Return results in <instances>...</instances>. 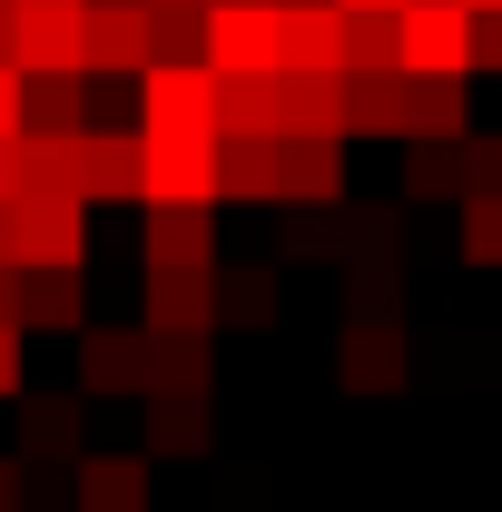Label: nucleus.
<instances>
[{"instance_id": "f257e3e1", "label": "nucleus", "mask_w": 502, "mask_h": 512, "mask_svg": "<svg viewBox=\"0 0 502 512\" xmlns=\"http://www.w3.org/2000/svg\"><path fill=\"white\" fill-rule=\"evenodd\" d=\"M10 266H89V197L20 188L10 197Z\"/></svg>"}, {"instance_id": "f03ea898", "label": "nucleus", "mask_w": 502, "mask_h": 512, "mask_svg": "<svg viewBox=\"0 0 502 512\" xmlns=\"http://www.w3.org/2000/svg\"><path fill=\"white\" fill-rule=\"evenodd\" d=\"M394 60H404V79H473V10L463 0H404Z\"/></svg>"}, {"instance_id": "7ed1b4c3", "label": "nucleus", "mask_w": 502, "mask_h": 512, "mask_svg": "<svg viewBox=\"0 0 502 512\" xmlns=\"http://www.w3.org/2000/svg\"><path fill=\"white\" fill-rule=\"evenodd\" d=\"M207 79H276V0H207Z\"/></svg>"}, {"instance_id": "20e7f679", "label": "nucleus", "mask_w": 502, "mask_h": 512, "mask_svg": "<svg viewBox=\"0 0 502 512\" xmlns=\"http://www.w3.org/2000/svg\"><path fill=\"white\" fill-rule=\"evenodd\" d=\"M10 69L20 79H89L79 69V0H10Z\"/></svg>"}, {"instance_id": "39448f33", "label": "nucleus", "mask_w": 502, "mask_h": 512, "mask_svg": "<svg viewBox=\"0 0 502 512\" xmlns=\"http://www.w3.org/2000/svg\"><path fill=\"white\" fill-rule=\"evenodd\" d=\"M79 69L138 79L148 69V0H79Z\"/></svg>"}, {"instance_id": "423d86ee", "label": "nucleus", "mask_w": 502, "mask_h": 512, "mask_svg": "<svg viewBox=\"0 0 502 512\" xmlns=\"http://www.w3.org/2000/svg\"><path fill=\"white\" fill-rule=\"evenodd\" d=\"M276 69L345 79V10L335 0H276Z\"/></svg>"}, {"instance_id": "0eeeda50", "label": "nucleus", "mask_w": 502, "mask_h": 512, "mask_svg": "<svg viewBox=\"0 0 502 512\" xmlns=\"http://www.w3.org/2000/svg\"><path fill=\"white\" fill-rule=\"evenodd\" d=\"M404 325L394 316H345V335H335V375L355 384V394H394L404 384Z\"/></svg>"}, {"instance_id": "6e6552de", "label": "nucleus", "mask_w": 502, "mask_h": 512, "mask_svg": "<svg viewBox=\"0 0 502 512\" xmlns=\"http://www.w3.org/2000/svg\"><path fill=\"white\" fill-rule=\"evenodd\" d=\"M148 335H217V266H148Z\"/></svg>"}, {"instance_id": "1a4fd4ad", "label": "nucleus", "mask_w": 502, "mask_h": 512, "mask_svg": "<svg viewBox=\"0 0 502 512\" xmlns=\"http://www.w3.org/2000/svg\"><path fill=\"white\" fill-rule=\"evenodd\" d=\"M79 384L89 394H148V325H79Z\"/></svg>"}, {"instance_id": "9d476101", "label": "nucleus", "mask_w": 502, "mask_h": 512, "mask_svg": "<svg viewBox=\"0 0 502 512\" xmlns=\"http://www.w3.org/2000/svg\"><path fill=\"white\" fill-rule=\"evenodd\" d=\"M79 197H148V158H138V128H79Z\"/></svg>"}, {"instance_id": "9b49d317", "label": "nucleus", "mask_w": 502, "mask_h": 512, "mask_svg": "<svg viewBox=\"0 0 502 512\" xmlns=\"http://www.w3.org/2000/svg\"><path fill=\"white\" fill-rule=\"evenodd\" d=\"M79 325H89L79 266H20V335H79Z\"/></svg>"}, {"instance_id": "f8f14e48", "label": "nucleus", "mask_w": 502, "mask_h": 512, "mask_svg": "<svg viewBox=\"0 0 502 512\" xmlns=\"http://www.w3.org/2000/svg\"><path fill=\"white\" fill-rule=\"evenodd\" d=\"M276 128H286V138H345V79L276 69Z\"/></svg>"}, {"instance_id": "ddd939ff", "label": "nucleus", "mask_w": 502, "mask_h": 512, "mask_svg": "<svg viewBox=\"0 0 502 512\" xmlns=\"http://www.w3.org/2000/svg\"><path fill=\"white\" fill-rule=\"evenodd\" d=\"M394 138H404V148H424V138H473L463 79H404V89H394Z\"/></svg>"}, {"instance_id": "4468645a", "label": "nucleus", "mask_w": 502, "mask_h": 512, "mask_svg": "<svg viewBox=\"0 0 502 512\" xmlns=\"http://www.w3.org/2000/svg\"><path fill=\"white\" fill-rule=\"evenodd\" d=\"M148 266H217V207H148Z\"/></svg>"}, {"instance_id": "2eb2a0df", "label": "nucleus", "mask_w": 502, "mask_h": 512, "mask_svg": "<svg viewBox=\"0 0 502 512\" xmlns=\"http://www.w3.org/2000/svg\"><path fill=\"white\" fill-rule=\"evenodd\" d=\"M217 197H286V138H227L217 148Z\"/></svg>"}, {"instance_id": "dca6fc26", "label": "nucleus", "mask_w": 502, "mask_h": 512, "mask_svg": "<svg viewBox=\"0 0 502 512\" xmlns=\"http://www.w3.org/2000/svg\"><path fill=\"white\" fill-rule=\"evenodd\" d=\"M345 197V138H286V207H335Z\"/></svg>"}, {"instance_id": "f3484780", "label": "nucleus", "mask_w": 502, "mask_h": 512, "mask_svg": "<svg viewBox=\"0 0 502 512\" xmlns=\"http://www.w3.org/2000/svg\"><path fill=\"white\" fill-rule=\"evenodd\" d=\"M79 503L89 512H148V463L138 453H89L79 463Z\"/></svg>"}, {"instance_id": "a211bd4d", "label": "nucleus", "mask_w": 502, "mask_h": 512, "mask_svg": "<svg viewBox=\"0 0 502 512\" xmlns=\"http://www.w3.org/2000/svg\"><path fill=\"white\" fill-rule=\"evenodd\" d=\"M217 138H286L276 128V79H217Z\"/></svg>"}, {"instance_id": "6ab92c4d", "label": "nucleus", "mask_w": 502, "mask_h": 512, "mask_svg": "<svg viewBox=\"0 0 502 512\" xmlns=\"http://www.w3.org/2000/svg\"><path fill=\"white\" fill-rule=\"evenodd\" d=\"M345 79H404V60H394V10H345Z\"/></svg>"}, {"instance_id": "aec40b11", "label": "nucleus", "mask_w": 502, "mask_h": 512, "mask_svg": "<svg viewBox=\"0 0 502 512\" xmlns=\"http://www.w3.org/2000/svg\"><path fill=\"white\" fill-rule=\"evenodd\" d=\"M79 89L89 79H20V128L30 138H79Z\"/></svg>"}, {"instance_id": "412c9836", "label": "nucleus", "mask_w": 502, "mask_h": 512, "mask_svg": "<svg viewBox=\"0 0 502 512\" xmlns=\"http://www.w3.org/2000/svg\"><path fill=\"white\" fill-rule=\"evenodd\" d=\"M404 197H463V138L404 148Z\"/></svg>"}, {"instance_id": "4be33fe9", "label": "nucleus", "mask_w": 502, "mask_h": 512, "mask_svg": "<svg viewBox=\"0 0 502 512\" xmlns=\"http://www.w3.org/2000/svg\"><path fill=\"white\" fill-rule=\"evenodd\" d=\"M217 325H276V276H266V266L217 276Z\"/></svg>"}, {"instance_id": "5701e85b", "label": "nucleus", "mask_w": 502, "mask_h": 512, "mask_svg": "<svg viewBox=\"0 0 502 512\" xmlns=\"http://www.w3.org/2000/svg\"><path fill=\"white\" fill-rule=\"evenodd\" d=\"M394 89L404 79H345V138H394Z\"/></svg>"}, {"instance_id": "b1692460", "label": "nucleus", "mask_w": 502, "mask_h": 512, "mask_svg": "<svg viewBox=\"0 0 502 512\" xmlns=\"http://www.w3.org/2000/svg\"><path fill=\"white\" fill-rule=\"evenodd\" d=\"M20 444H30V453H79V404H69V394L20 404Z\"/></svg>"}, {"instance_id": "393cba45", "label": "nucleus", "mask_w": 502, "mask_h": 512, "mask_svg": "<svg viewBox=\"0 0 502 512\" xmlns=\"http://www.w3.org/2000/svg\"><path fill=\"white\" fill-rule=\"evenodd\" d=\"M158 404V453H197L207 444V394H148Z\"/></svg>"}, {"instance_id": "a878e982", "label": "nucleus", "mask_w": 502, "mask_h": 512, "mask_svg": "<svg viewBox=\"0 0 502 512\" xmlns=\"http://www.w3.org/2000/svg\"><path fill=\"white\" fill-rule=\"evenodd\" d=\"M463 256L502 266V197H463Z\"/></svg>"}, {"instance_id": "bb28decb", "label": "nucleus", "mask_w": 502, "mask_h": 512, "mask_svg": "<svg viewBox=\"0 0 502 512\" xmlns=\"http://www.w3.org/2000/svg\"><path fill=\"white\" fill-rule=\"evenodd\" d=\"M463 197H502V138H463Z\"/></svg>"}, {"instance_id": "cd10ccee", "label": "nucleus", "mask_w": 502, "mask_h": 512, "mask_svg": "<svg viewBox=\"0 0 502 512\" xmlns=\"http://www.w3.org/2000/svg\"><path fill=\"white\" fill-rule=\"evenodd\" d=\"M335 247H345V237H335V217H315V207L286 227V256H335Z\"/></svg>"}, {"instance_id": "c85d7f7f", "label": "nucleus", "mask_w": 502, "mask_h": 512, "mask_svg": "<svg viewBox=\"0 0 502 512\" xmlns=\"http://www.w3.org/2000/svg\"><path fill=\"white\" fill-rule=\"evenodd\" d=\"M473 69H502V10H473Z\"/></svg>"}, {"instance_id": "c756f323", "label": "nucleus", "mask_w": 502, "mask_h": 512, "mask_svg": "<svg viewBox=\"0 0 502 512\" xmlns=\"http://www.w3.org/2000/svg\"><path fill=\"white\" fill-rule=\"evenodd\" d=\"M0 138H20V69L0 60Z\"/></svg>"}, {"instance_id": "7c9ffc66", "label": "nucleus", "mask_w": 502, "mask_h": 512, "mask_svg": "<svg viewBox=\"0 0 502 512\" xmlns=\"http://www.w3.org/2000/svg\"><path fill=\"white\" fill-rule=\"evenodd\" d=\"M0 394H20V325H0Z\"/></svg>"}, {"instance_id": "2f4dec72", "label": "nucleus", "mask_w": 502, "mask_h": 512, "mask_svg": "<svg viewBox=\"0 0 502 512\" xmlns=\"http://www.w3.org/2000/svg\"><path fill=\"white\" fill-rule=\"evenodd\" d=\"M20 197V138H0V207Z\"/></svg>"}, {"instance_id": "473e14b6", "label": "nucleus", "mask_w": 502, "mask_h": 512, "mask_svg": "<svg viewBox=\"0 0 502 512\" xmlns=\"http://www.w3.org/2000/svg\"><path fill=\"white\" fill-rule=\"evenodd\" d=\"M0 325H20V266H0Z\"/></svg>"}, {"instance_id": "72a5a7b5", "label": "nucleus", "mask_w": 502, "mask_h": 512, "mask_svg": "<svg viewBox=\"0 0 502 512\" xmlns=\"http://www.w3.org/2000/svg\"><path fill=\"white\" fill-rule=\"evenodd\" d=\"M335 10H404V0H335Z\"/></svg>"}, {"instance_id": "f704fd0d", "label": "nucleus", "mask_w": 502, "mask_h": 512, "mask_svg": "<svg viewBox=\"0 0 502 512\" xmlns=\"http://www.w3.org/2000/svg\"><path fill=\"white\" fill-rule=\"evenodd\" d=\"M0 266H10V207H0Z\"/></svg>"}, {"instance_id": "c9c22d12", "label": "nucleus", "mask_w": 502, "mask_h": 512, "mask_svg": "<svg viewBox=\"0 0 502 512\" xmlns=\"http://www.w3.org/2000/svg\"><path fill=\"white\" fill-rule=\"evenodd\" d=\"M148 10H207V0H148Z\"/></svg>"}, {"instance_id": "e433bc0d", "label": "nucleus", "mask_w": 502, "mask_h": 512, "mask_svg": "<svg viewBox=\"0 0 502 512\" xmlns=\"http://www.w3.org/2000/svg\"><path fill=\"white\" fill-rule=\"evenodd\" d=\"M463 10H502V0H463Z\"/></svg>"}]
</instances>
